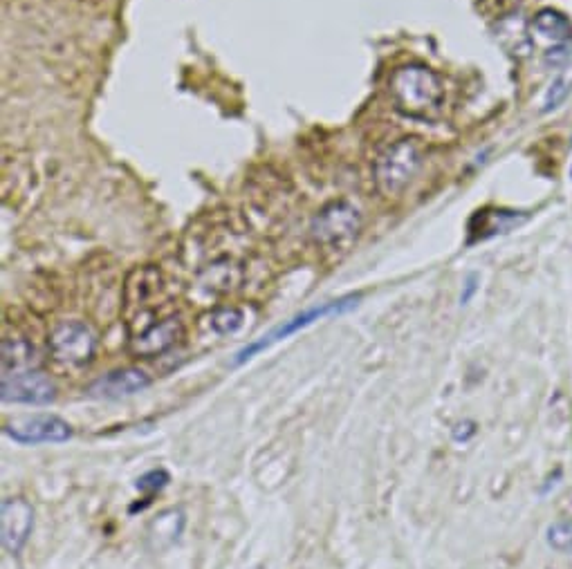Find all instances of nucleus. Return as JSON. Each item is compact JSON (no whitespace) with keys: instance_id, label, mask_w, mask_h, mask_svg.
I'll return each instance as SVG.
<instances>
[{"instance_id":"19","label":"nucleus","mask_w":572,"mask_h":569,"mask_svg":"<svg viewBox=\"0 0 572 569\" xmlns=\"http://www.w3.org/2000/svg\"><path fill=\"white\" fill-rule=\"evenodd\" d=\"M570 177H572V166H570Z\"/></svg>"},{"instance_id":"5","label":"nucleus","mask_w":572,"mask_h":569,"mask_svg":"<svg viewBox=\"0 0 572 569\" xmlns=\"http://www.w3.org/2000/svg\"><path fill=\"white\" fill-rule=\"evenodd\" d=\"M50 357L63 368H83L95 357L97 339L86 323L81 321H63L52 330Z\"/></svg>"},{"instance_id":"9","label":"nucleus","mask_w":572,"mask_h":569,"mask_svg":"<svg viewBox=\"0 0 572 569\" xmlns=\"http://www.w3.org/2000/svg\"><path fill=\"white\" fill-rule=\"evenodd\" d=\"M184 337V325L178 316H166L160 323H153L142 330L137 337L131 339V350L135 357H158V354L169 352Z\"/></svg>"},{"instance_id":"1","label":"nucleus","mask_w":572,"mask_h":569,"mask_svg":"<svg viewBox=\"0 0 572 569\" xmlns=\"http://www.w3.org/2000/svg\"><path fill=\"white\" fill-rule=\"evenodd\" d=\"M389 95L393 106L402 115L413 119H427L438 113L445 99V86L436 72L427 65L409 63L400 65L389 79Z\"/></svg>"},{"instance_id":"14","label":"nucleus","mask_w":572,"mask_h":569,"mask_svg":"<svg viewBox=\"0 0 572 569\" xmlns=\"http://www.w3.org/2000/svg\"><path fill=\"white\" fill-rule=\"evenodd\" d=\"M207 325L211 332L218 334V337L236 334L245 325V312L241 307H218V310L209 314Z\"/></svg>"},{"instance_id":"8","label":"nucleus","mask_w":572,"mask_h":569,"mask_svg":"<svg viewBox=\"0 0 572 569\" xmlns=\"http://www.w3.org/2000/svg\"><path fill=\"white\" fill-rule=\"evenodd\" d=\"M34 529V509L23 498H5L0 505V538L9 556H18Z\"/></svg>"},{"instance_id":"15","label":"nucleus","mask_w":572,"mask_h":569,"mask_svg":"<svg viewBox=\"0 0 572 569\" xmlns=\"http://www.w3.org/2000/svg\"><path fill=\"white\" fill-rule=\"evenodd\" d=\"M570 92H572V68L561 74V77L552 83L550 90L546 92V99H543V113H550V110L559 108L561 104H564Z\"/></svg>"},{"instance_id":"7","label":"nucleus","mask_w":572,"mask_h":569,"mask_svg":"<svg viewBox=\"0 0 572 569\" xmlns=\"http://www.w3.org/2000/svg\"><path fill=\"white\" fill-rule=\"evenodd\" d=\"M3 433L12 442L23 446L63 444L72 437V426L57 415H36L5 424Z\"/></svg>"},{"instance_id":"18","label":"nucleus","mask_w":572,"mask_h":569,"mask_svg":"<svg viewBox=\"0 0 572 569\" xmlns=\"http://www.w3.org/2000/svg\"><path fill=\"white\" fill-rule=\"evenodd\" d=\"M476 289H478V285H476V276H469V278H467V283H465L463 294H460V303L467 305L469 301H472V296L476 294Z\"/></svg>"},{"instance_id":"6","label":"nucleus","mask_w":572,"mask_h":569,"mask_svg":"<svg viewBox=\"0 0 572 569\" xmlns=\"http://www.w3.org/2000/svg\"><path fill=\"white\" fill-rule=\"evenodd\" d=\"M57 397L54 381L39 368L9 372L0 377V399L3 404L48 406Z\"/></svg>"},{"instance_id":"3","label":"nucleus","mask_w":572,"mask_h":569,"mask_svg":"<svg viewBox=\"0 0 572 569\" xmlns=\"http://www.w3.org/2000/svg\"><path fill=\"white\" fill-rule=\"evenodd\" d=\"M422 166V148L415 139H400L377 155L373 180L382 195H400Z\"/></svg>"},{"instance_id":"12","label":"nucleus","mask_w":572,"mask_h":569,"mask_svg":"<svg viewBox=\"0 0 572 569\" xmlns=\"http://www.w3.org/2000/svg\"><path fill=\"white\" fill-rule=\"evenodd\" d=\"M532 30L543 41L564 45L570 39L572 25L564 14L555 12V9H541V12L534 16Z\"/></svg>"},{"instance_id":"11","label":"nucleus","mask_w":572,"mask_h":569,"mask_svg":"<svg viewBox=\"0 0 572 569\" xmlns=\"http://www.w3.org/2000/svg\"><path fill=\"white\" fill-rule=\"evenodd\" d=\"M0 354H3V357H0V361H3V375L36 368L34 345L23 337H5Z\"/></svg>"},{"instance_id":"10","label":"nucleus","mask_w":572,"mask_h":569,"mask_svg":"<svg viewBox=\"0 0 572 569\" xmlns=\"http://www.w3.org/2000/svg\"><path fill=\"white\" fill-rule=\"evenodd\" d=\"M149 386H151V377L146 375L144 370L122 368V370H113V372H108V375L99 377L95 384L88 388V393L99 399H122V397L142 393V390H146Z\"/></svg>"},{"instance_id":"13","label":"nucleus","mask_w":572,"mask_h":569,"mask_svg":"<svg viewBox=\"0 0 572 569\" xmlns=\"http://www.w3.org/2000/svg\"><path fill=\"white\" fill-rule=\"evenodd\" d=\"M476 222L478 229L472 227V233L476 236V240H485L496 236V233L510 231L514 225H519L521 218L512 211H483L474 218V225Z\"/></svg>"},{"instance_id":"17","label":"nucleus","mask_w":572,"mask_h":569,"mask_svg":"<svg viewBox=\"0 0 572 569\" xmlns=\"http://www.w3.org/2000/svg\"><path fill=\"white\" fill-rule=\"evenodd\" d=\"M171 482V475L166 473L164 469H153V471H146L140 480H137V491L144 493V496H155V493H160L166 484Z\"/></svg>"},{"instance_id":"4","label":"nucleus","mask_w":572,"mask_h":569,"mask_svg":"<svg viewBox=\"0 0 572 569\" xmlns=\"http://www.w3.org/2000/svg\"><path fill=\"white\" fill-rule=\"evenodd\" d=\"M362 229L359 209L348 200H337L326 204L315 220L310 222V238L321 249H348Z\"/></svg>"},{"instance_id":"16","label":"nucleus","mask_w":572,"mask_h":569,"mask_svg":"<svg viewBox=\"0 0 572 569\" xmlns=\"http://www.w3.org/2000/svg\"><path fill=\"white\" fill-rule=\"evenodd\" d=\"M548 545L561 554H572V522L559 520L548 527Z\"/></svg>"},{"instance_id":"2","label":"nucleus","mask_w":572,"mask_h":569,"mask_svg":"<svg viewBox=\"0 0 572 569\" xmlns=\"http://www.w3.org/2000/svg\"><path fill=\"white\" fill-rule=\"evenodd\" d=\"M362 301V294H350L344 298H337V301H328V303H321L310 307V310L301 312L297 316H292L290 321H283L281 325H276L267 334H263L261 339H256L252 343H247L245 348H241L236 352V359H234V366H243L249 359H254L258 352H263L267 348H272L274 343H279L283 339H290L292 334H297L301 330L310 328V325H315L317 321H324L330 319V316H339V314H346L350 310H355V307Z\"/></svg>"}]
</instances>
